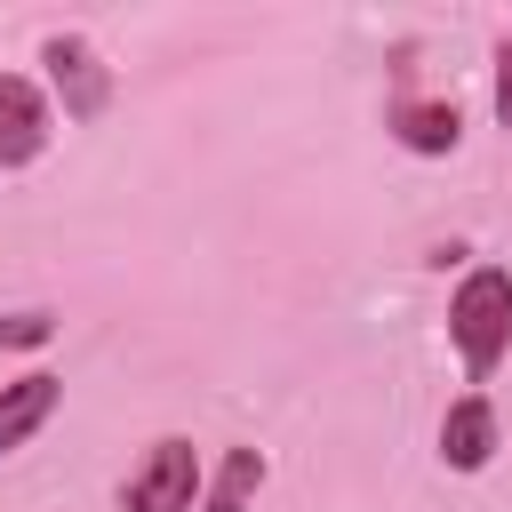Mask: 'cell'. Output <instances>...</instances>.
<instances>
[{
    "label": "cell",
    "instance_id": "cell-1",
    "mask_svg": "<svg viewBox=\"0 0 512 512\" xmlns=\"http://www.w3.org/2000/svg\"><path fill=\"white\" fill-rule=\"evenodd\" d=\"M448 344L464 360V376H496V360L512 352V272L504 264H472L448 296Z\"/></svg>",
    "mask_w": 512,
    "mask_h": 512
},
{
    "label": "cell",
    "instance_id": "cell-2",
    "mask_svg": "<svg viewBox=\"0 0 512 512\" xmlns=\"http://www.w3.org/2000/svg\"><path fill=\"white\" fill-rule=\"evenodd\" d=\"M120 504H128V512H192V504H200V456H192V440H176V432L152 440L144 464L128 472Z\"/></svg>",
    "mask_w": 512,
    "mask_h": 512
},
{
    "label": "cell",
    "instance_id": "cell-3",
    "mask_svg": "<svg viewBox=\"0 0 512 512\" xmlns=\"http://www.w3.org/2000/svg\"><path fill=\"white\" fill-rule=\"evenodd\" d=\"M40 64H48L56 96H64V120H104V104H112V72L96 64V48H88L80 32H48Z\"/></svg>",
    "mask_w": 512,
    "mask_h": 512
},
{
    "label": "cell",
    "instance_id": "cell-4",
    "mask_svg": "<svg viewBox=\"0 0 512 512\" xmlns=\"http://www.w3.org/2000/svg\"><path fill=\"white\" fill-rule=\"evenodd\" d=\"M48 96L24 72H0V168H32L48 152Z\"/></svg>",
    "mask_w": 512,
    "mask_h": 512
},
{
    "label": "cell",
    "instance_id": "cell-5",
    "mask_svg": "<svg viewBox=\"0 0 512 512\" xmlns=\"http://www.w3.org/2000/svg\"><path fill=\"white\" fill-rule=\"evenodd\" d=\"M440 456H448L456 472H480V464L496 456V408H488V392H464V400L440 416Z\"/></svg>",
    "mask_w": 512,
    "mask_h": 512
},
{
    "label": "cell",
    "instance_id": "cell-6",
    "mask_svg": "<svg viewBox=\"0 0 512 512\" xmlns=\"http://www.w3.org/2000/svg\"><path fill=\"white\" fill-rule=\"evenodd\" d=\"M56 400H64V376H16V384H0V456L8 448H24L48 416H56Z\"/></svg>",
    "mask_w": 512,
    "mask_h": 512
},
{
    "label": "cell",
    "instance_id": "cell-7",
    "mask_svg": "<svg viewBox=\"0 0 512 512\" xmlns=\"http://www.w3.org/2000/svg\"><path fill=\"white\" fill-rule=\"evenodd\" d=\"M392 136H400L408 152L440 160V152H456V144H464V112H456V104H440V96H408V104H392Z\"/></svg>",
    "mask_w": 512,
    "mask_h": 512
},
{
    "label": "cell",
    "instance_id": "cell-8",
    "mask_svg": "<svg viewBox=\"0 0 512 512\" xmlns=\"http://www.w3.org/2000/svg\"><path fill=\"white\" fill-rule=\"evenodd\" d=\"M256 488H264V448H232L216 464V480L200 488V512H248Z\"/></svg>",
    "mask_w": 512,
    "mask_h": 512
},
{
    "label": "cell",
    "instance_id": "cell-9",
    "mask_svg": "<svg viewBox=\"0 0 512 512\" xmlns=\"http://www.w3.org/2000/svg\"><path fill=\"white\" fill-rule=\"evenodd\" d=\"M56 336V312H8L0 320V352H40Z\"/></svg>",
    "mask_w": 512,
    "mask_h": 512
},
{
    "label": "cell",
    "instance_id": "cell-10",
    "mask_svg": "<svg viewBox=\"0 0 512 512\" xmlns=\"http://www.w3.org/2000/svg\"><path fill=\"white\" fill-rule=\"evenodd\" d=\"M496 120L512 128V48H496Z\"/></svg>",
    "mask_w": 512,
    "mask_h": 512
}]
</instances>
